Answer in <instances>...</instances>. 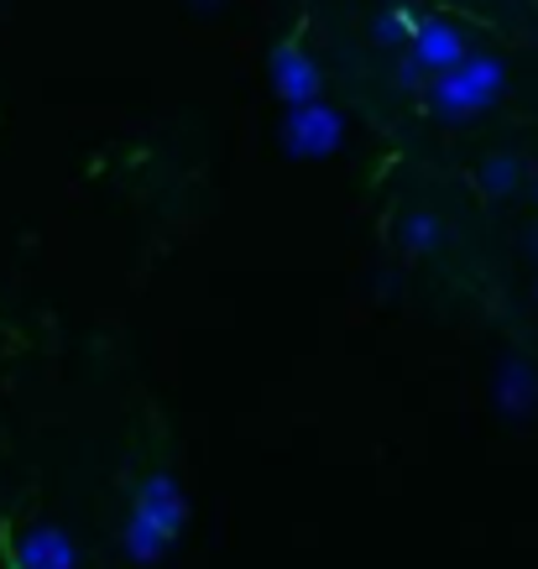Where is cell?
<instances>
[{
	"instance_id": "obj_2",
	"label": "cell",
	"mask_w": 538,
	"mask_h": 569,
	"mask_svg": "<svg viewBox=\"0 0 538 569\" xmlns=\"http://www.w3.org/2000/svg\"><path fill=\"white\" fill-rule=\"evenodd\" d=\"M340 141H346V121H340V110H335L330 100H313V104H303V110H288V126H282L288 157L313 162V157L340 152Z\"/></svg>"
},
{
	"instance_id": "obj_1",
	"label": "cell",
	"mask_w": 538,
	"mask_h": 569,
	"mask_svg": "<svg viewBox=\"0 0 538 569\" xmlns=\"http://www.w3.org/2000/svg\"><path fill=\"white\" fill-rule=\"evenodd\" d=\"M502 89H507L502 58L497 52H466L450 73H435L424 84V100H429L439 121H470V116H481V110L502 100Z\"/></svg>"
},
{
	"instance_id": "obj_11",
	"label": "cell",
	"mask_w": 538,
	"mask_h": 569,
	"mask_svg": "<svg viewBox=\"0 0 538 569\" xmlns=\"http://www.w3.org/2000/svg\"><path fill=\"white\" fill-rule=\"evenodd\" d=\"M392 84L398 89H414V94H424V84H429V73L418 69L408 52H398V63H392Z\"/></svg>"
},
{
	"instance_id": "obj_8",
	"label": "cell",
	"mask_w": 538,
	"mask_h": 569,
	"mask_svg": "<svg viewBox=\"0 0 538 569\" xmlns=\"http://www.w3.org/2000/svg\"><path fill=\"white\" fill-rule=\"evenodd\" d=\"M439 241H445V224L429 209H414V214L398 220V246L408 257H429V251H439Z\"/></svg>"
},
{
	"instance_id": "obj_6",
	"label": "cell",
	"mask_w": 538,
	"mask_h": 569,
	"mask_svg": "<svg viewBox=\"0 0 538 569\" xmlns=\"http://www.w3.org/2000/svg\"><path fill=\"white\" fill-rule=\"evenodd\" d=\"M491 402H497V413L522 423V418L538 413V366H528L522 356H507L497 366V377H491Z\"/></svg>"
},
{
	"instance_id": "obj_10",
	"label": "cell",
	"mask_w": 538,
	"mask_h": 569,
	"mask_svg": "<svg viewBox=\"0 0 538 569\" xmlns=\"http://www.w3.org/2000/svg\"><path fill=\"white\" fill-rule=\"evenodd\" d=\"M418 17H414V6H387V11H377V21H371V37L382 42V48L402 52L408 48V37H414Z\"/></svg>"
},
{
	"instance_id": "obj_4",
	"label": "cell",
	"mask_w": 538,
	"mask_h": 569,
	"mask_svg": "<svg viewBox=\"0 0 538 569\" xmlns=\"http://www.w3.org/2000/svg\"><path fill=\"white\" fill-rule=\"evenodd\" d=\"M131 518H141L147 528H157V533L173 543L178 533H183V518H189V501H183V491H178L173 476H147V481L137 486V501H131Z\"/></svg>"
},
{
	"instance_id": "obj_9",
	"label": "cell",
	"mask_w": 538,
	"mask_h": 569,
	"mask_svg": "<svg viewBox=\"0 0 538 569\" xmlns=\"http://www.w3.org/2000/svg\"><path fill=\"white\" fill-rule=\"evenodd\" d=\"M481 193H491V199H507V193H518L522 183V162L512 152H491L487 162H481Z\"/></svg>"
},
{
	"instance_id": "obj_7",
	"label": "cell",
	"mask_w": 538,
	"mask_h": 569,
	"mask_svg": "<svg viewBox=\"0 0 538 569\" xmlns=\"http://www.w3.org/2000/svg\"><path fill=\"white\" fill-rule=\"evenodd\" d=\"M17 569H79V549L63 528H27L17 538Z\"/></svg>"
},
{
	"instance_id": "obj_5",
	"label": "cell",
	"mask_w": 538,
	"mask_h": 569,
	"mask_svg": "<svg viewBox=\"0 0 538 569\" xmlns=\"http://www.w3.org/2000/svg\"><path fill=\"white\" fill-rule=\"evenodd\" d=\"M402 52H408L418 69L435 79V73H450L470 48H466V37H460V27H455V21L429 17V21H418V27H414V37H408V48H402Z\"/></svg>"
},
{
	"instance_id": "obj_3",
	"label": "cell",
	"mask_w": 538,
	"mask_h": 569,
	"mask_svg": "<svg viewBox=\"0 0 538 569\" xmlns=\"http://www.w3.org/2000/svg\"><path fill=\"white\" fill-rule=\"evenodd\" d=\"M267 73H272V89H278V100L288 110H303V104L325 100V73H319V63L298 42H278V48L267 52Z\"/></svg>"
}]
</instances>
